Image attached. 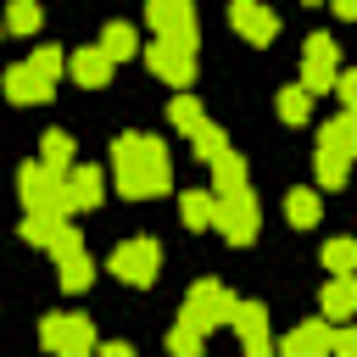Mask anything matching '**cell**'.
I'll use <instances>...</instances> for the list:
<instances>
[{
  "instance_id": "f546056e",
  "label": "cell",
  "mask_w": 357,
  "mask_h": 357,
  "mask_svg": "<svg viewBox=\"0 0 357 357\" xmlns=\"http://www.w3.org/2000/svg\"><path fill=\"white\" fill-rule=\"evenodd\" d=\"M201 340H206V335H195L190 324H173V329H167V351H173V357H201Z\"/></svg>"
},
{
  "instance_id": "9a60e30c",
  "label": "cell",
  "mask_w": 357,
  "mask_h": 357,
  "mask_svg": "<svg viewBox=\"0 0 357 357\" xmlns=\"http://www.w3.org/2000/svg\"><path fill=\"white\" fill-rule=\"evenodd\" d=\"M206 167H212V190H206L212 201H223V195H240V190H245V173H251V167H245V156H240L234 145H229L223 156H212Z\"/></svg>"
},
{
  "instance_id": "ffe728a7",
  "label": "cell",
  "mask_w": 357,
  "mask_h": 357,
  "mask_svg": "<svg viewBox=\"0 0 357 357\" xmlns=\"http://www.w3.org/2000/svg\"><path fill=\"white\" fill-rule=\"evenodd\" d=\"M134 45H139V39H134V22H106L95 50H100V56L117 67V61H128V56H134Z\"/></svg>"
},
{
  "instance_id": "9c48e42d",
  "label": "cell",
  "mask_w": 357,
  "mask_h": 357,
  "mask_svg": "<svg viewBox=\"0 0 357 357\" xmlns=\"http://www.w3.org/2000/svg\"><path fill=\"white\" fill-rule=\"evenodd\" d=\"M39 346H50L56 357L61 351H78V346H95V324L84 312H50L39 324Z\"/></svg>"
},
{
  "instance_id": "52a82bcc",
  "label": "cell",
  "mask_w": 357,
  "mask_h": 357,
  "mask_svg": "<svg viewBox=\"0 0 357 357\" xmlns=\"http://www.w3.org/2000/svg\"><path fill=\"white\" fill-rule=\"evenodd\" d=\"M257 195L251 190H240V195H223L218 206H212V229L229 240V245H251L257 240Z\"/></svg>"
},
{
  "instance_id": "4fadbf2b",
  "label": "cell",
  "mask_w": 357,
  "mask_h": 357,
  "mask_svg": "<svg viewBox=\"0 0 357 357\" xmlns=\"http://www.w3.org/2000/svg\"><path fill=\"white\" fill-rule=\"evenodd\" d=\"M61 184H67V206H73V212H95L100 195H106V173H100L95 162H89V167H67Z\"/></svg>"
},
{
  "instance_id": "7402d4cb",
  "label": "cell",
  "mask_w": 357,
  "mask_h": 357,
  "mask_svg": "<svg viewBox=\"0 0 357 357\" xmlns=\"http://www.w3.org/2000/svg\"><path fill=\"white\" fill-rule=\"evenodd\" d=\"M212 195L206 190H184L178 195V218H184V229H212Z\"/></svg>"
},
{
  "instance_id": "ba28073f",
  "label": "cell",
  "mask_w": 357,
  "mask_h": 357,
  "mask_svg": "<svg viewBox=\"0 0 357 357\" xmlns=\"http://www.w3.org/2000/svg\"><path fill=\"white\" fill-rule=\"evenodd\" d=\"M145 67L162 84H173L178 95H190V84H195V50H184V45H167V39L145 45Z\"/></svg>"
},
{
  "instance_id": "8992f818",
  "label": "cell",
  "mask_w": 357,
  "mask_h": 357,
  "mask_svg": "<svg viewBox=\"0 0 357 357\" xmlns=\"http://www.w3.org/2000/svg\"><path fill=\"white\" fill-rule=\"evenodd\" d=\"M335 73H340V45H335L329 33H312L307 50H301V84H296V89L312 100V95L335 89Z\"/></svg>"
},
{
  "instance_id": "4316f807",
  "label": "cell",
  "mask_w": 357,
  "mask_h": 357,
  "mask_svg": "<svg viewBox=\"0 0 357 357\" xmlns=\"http://www.w3.org/2000/svg\"><path fill=\"white\" fill-rule=\"evenodd\" d=\"M190 145H195V156H201V162H212V156H223V151H229V134H223L218 123H201V128L190 134Z\"/></svg>"
},
{
  "instance_id": "484cf974",
  "label": "cell",
  "mask_w": 357,
  "mask_h": 357,
  "mask_svg": "<svg viewBox=\"0 0 357 357\" xmlns=\"http://www.w3.org/2000/svg\"><path fill=\"white\" fill-rule=\"evenodd\" d=\"M28 67H33V73H39V78H45L50 89H56V78L67 73V56H61L56 45H33V56H28Z\"/></svg>"
},
{
  "instance_id": "f1b7e54d",
  "label": "cell",
  "mask_w": 357,
  "mask_h": 357,
  "mask_svg": "<svg viewBox=\"0 0 357 357\" xmlns=\"http://www.w3.org/2000/svg\"><path fill=\"white\" fill-rule=\"evenodd\" d=\"M279 117H284V123H307V117H312V100L290 84V89H279Z\"/></svg>"
},
{
  "instance_id": "4dcf8cb0",
  "label": "cell",
  "mask_w": 357,
  "mask_h": 357,
  "mask_svg": "<svg viewBox=\"0 0 357 357\" xmlns=\"http://www.w3.org/2000/svg\"><path fill=\"white\" fill-rule=\"evenodd\" d=\"M56 229H61L56 218H22V229H17V234H22L28 245H50V240H56Z\"/></svg>"
},
{
  "instance_id": "3957f363",
  "label": "cell",
  "mask_w": 357,
  "mask_h": 357,
  "mask_svg": "<svg viewBox=\"0 0 357 357\" xmlns=\"http://www.w3.org/2000/svg\"><path fill=\"white\" fill-rule=\"evenodd\" d=\"M234 290L229 284H218V279H195L190 284V296H184V312H178V324H190L195 335H206V329H218V324H229L234 318Z\"/></svg>"
},
{
  "instance_id": "e575fe53",
  "label": "cell",
  "mask_w": 357,
  "mask_h": 357,
  "mask_svg": "<svg viewBox=\"0 0 357 357\" xmlns=\"http://www.w3.org/2000/svg\"><path fill=\"white\" fill-rule=\"evenodd\" d=\"M95 357H134V346L128 340H106V346H95Z\"/></svg>"
},
{
  "instance_id": "cb8c5ba5",
  "label": "cell",
  "mask_w": 357,
  "mask_h": 357,
  "mask_svg": "<svg viewBox=\"0 0 357 357\" xmlns=\"http://www.w3.org/2000/svg\"><path fill=\"white\" fill-rule=\"evenodd\" d=\"M324 268H329V279H351V268H357V240L335 234V240L324 245Z\"/></svg>"
},
{
  "instance_id": "e0dca14e",
  "label": "cell",
  "mask_w": 357,
  "mask_h": 357,
  "mask_svg": "<svg viewBox=\"0 0 357 357\" xmlns=\"http://www.w3.org/2000/svg\"><path fill=\"white\" fill-rule=\"evenodd\" d=\"M67 73H73V78H78L84 89H106V84H112V61H106V56H100L95 45L73 50V56H67Z\"/></svg>"
},
{
  "instance_id": "83f0119b",
  "label": "cell",
  "mask_w": 357,
  "mask_h": 357,
  "mask_svg": "<svg viewBox=\"0 0 357 357\" xmlns=\"http://www.w3.org/2000/svg\"><path fill=\"white\" fill-rule=\"evenodd\" d=\"M0 28H11V33H33V28H39V6H33V0L6 6V11H0Z\"/></svg>"
},
{
  "instance_id": "5bb4252c",
  "label": "cell",
  "mask_w": 357,
  "mask_h": 357,
  "mask_svg": "<svg viewBox=\"0 0 357 357\" xmlns=\"http://www.w3.org/2000/svg\"><path fill=\"white\" fill-rule=\"evenodd\" d=\"M273 357H329V324L324 318L296 324L284 340H273Z\"/></svg>"
},
{
  "instance_id": "d590c367",
  "label": "cell",
  "mask_w": 357,
  "mask_h": 357,
  "mask_svg": "<svg viewBox=\"0 0 357 357\" xmlns=\"http://www.w3.org/2000/svg\"><path fill=\"white\" fill-rule=\"evenodd\" d=\"M61 357H95V346H78V351H61Z\"/></svg>"
},
{
  "instance_id": "7a4b0ae2",
  "label": "cell",
  "mask_w": 357,
  "mask_h": 357,
  "mask_svg": "<svg viewBox=\"0 0 357 357\" xmlns=\"http://www.w3.org/2000/svg\"><path fill=\"white\" fill-rule=\"evenodd\" d=\"M17 195H22L28 218H56V223H61V218L73 212L61 173H50V167H39V162H22V167H17Z\"/></svg>"
},
{
  "instance_id": "30bf717a",
  "label": "cell",
  "mask_w": 357,
  "mask_h": 357,
  "mask_svg": "<svg viewBox=\"0 0 357 357\" xmlns=\"http://www.w3.org/2000/svg\"><path fill=\"white\" fill-rule=\"evenodd\" d=\"M234 335L245 346V357H273V329H268V307L262 301H234Z\"/></svg>"
},
{
  "instance_id": "d6986e66",
  "label": "cell",
  "mask_w": 357,
  "mask_h": 357,
  "mask_svg": "<svg viewBox=\"0 0 357 357\" xmlns=\"http://www.w3.org/2000/svg\"><path fill=\"white\" fill-rule=\"evenodd\" d=\"M56 279H61V290L67 296H78V290H89V279H95V262H89V251L78 245V251H67V257H56Z\"/></svg>"
},
{
  "instance_id": "603a6c76",
  "label": "cell",
  "mask_w": 357,
  "mask_h": 357,
  "mask_svg": "<svg viewBox=\"0 0 357 357\" xmlns=\"http://www.w3.org/2000/svg\"><path fill=\"white\" fill-rule=\"evenodd\" d=\"M284 218H290L296 229H312V223L324 218V201H318L312 190H290V195H284Z\"/></svg>"
},
{
  "instance_id": "2e32d148",
  "label": "cell",
  "mask_w": 357,
  "mask_h": 357,
  "mask_svg": "<svg viewBox=\"0 0 357 357\" xmlns=\"http://www.w3.org/2000/svg\"><path fill=\"white\" fill-rule=\"evenodd\" d=\"M6 95H11L17 106H39V100H50L56 89H50L28 61H17V67H6Z\"/></svg>"
},
{
  "instance_id": "8fae6325",
  "label": "cell",
  "mask_w": 357,
  "mask_h": 357,
  "mask_svg": "<svg viewBox=\"0 0 357 357\" xmlns=\"http://www.w3.org/2000/svg\"><path fill=\"white\" fill-rule=\"evenodd\" d=\"M351 151H357V112H335L324 128H318V156L324 162H351Z\"/></svg>"
},
{
  "instance_id": "d6a6232c",
  "label": "cell",
  "mask_w": 357,
  "mask_h": 357,
  "mask_svg": "<svg viewBox=\"0 0 357 357\" xmlns=\"http://www.w3.org/2000/svg\"><path fill=\"white\" fill-rule=\"evenodd\" d=\"M78 245H84V234H78V223H61V229H56V240H50L45 251H50V257H67V251H78Z\"/></svg>"
},
{
  "instance_id": "7c38bea8",
  "label": "cell",
  "mask_w": 357,
  "mask_h": 357,
  "mask_svg": "<svg viewBox=\"0 0 357 357\" xmlns=\"http://www.w3.org/2000/svg\"><path fill=\"white\" fill-rule=\"evenodd\" d=\"M229 22H234V33L251 39V45H268V39L279 33V17H273L268 6H257V0H234V6H229Z\"/></svg>"
},
{
  "instance_id": "5b68a950",
  "label": "cell",
  "mask_w": 357,
  "mask_h": 357,
  "mask_svg": "<svg viewBox=\"0 0 357 357\" xmlns=\"http://www.w3.org/2000/svg\"><path fill=\"white\" fill-rule=\"evenodd\" d=\"M145 22L156 28V39L184 45V50H195V39H201V22H195V6L190 0H151L145 6Z\"/></svg>"
},
{
  "instance_id": "ac0fdd59",
  "label": "cell",
  "mask_w": 357,
  "mask_h": 357,
  "mask_svg": "<svg viewBox=\"0 0 357 357\" xmlns=\"http://www.w3.org/2000/svg\"><path fill=\"white\" fill-rule=\"evenodd\" d=\"M318 307H324L329 324H351V312H357V284H351V279H329L324 296H318Z\"/></svg>"
},
{
  "instance_id": "277c9868",
  "label": "cell",
  "mask_w": 357,
  "mask_h": 357,
  "mask_svg": "<svg viewBox=\"0 0 357 357\" xmlns=\"http://www.w3.org/2000/svg\"><path fill=\"white\" fill-rule=\"evenodd\" d=\"M123 284H156V268H162V245L151 240V234H134V240H123L117 251H112V262H106Z\"/></svg>"
},
{
  "instance_id": "6da1fadb",
  "label": "cell",
  "mask_w": 357,
  "mask_h": 357,
  "mask_svg": "<svg viewBox=\"0 0 357 357\" xmlns=\"http://www.w3.org/2000/svg\"><path fill=\"white\" fill-rule=\"evenodd\" d=\"M112 178L128 201H156L173 190V167H167V145L156 134H117L112 139Z\"/></svg>"
},
{
  "instance_id": "836d02e7",
  "label": "cell",
  "mask_w": 357,
  "mask_h": 357,
  "mask_svg": "<svg viewBox=\"0 0 357 357\" xmlns=\"http://www.w3.org/2000/svg\"><path fill=\"white\" fill-rule=\"evenodd\" d=\"M335 95L346 100V112L357 106V73H335Z\"/></svg>"
},
{
  "instance_id": "1f68e13d",
  "label": "cell",
  "mask_w": 357,
  "mask_h": 357,
  "mask_svg": "<svg viewBox=\"0 0 357 357\" xmlns=\"http://www.w3.org/2000/svg\"><path fill=\"white\" fill-rule=\"evenodd\" d=\"M329 357H357V329L351 324H335L329 329Z\"/></svg>"
},
{
  "instance_id": "44dd1931",
  "label": "cell",
  "mask_w": 357,
  "mask_h": 357,
  "mask_svg": "<svg viewBox=\"0 0 357 357\" xmlns=\"http://www.w3.org/2000/svg\"><path fill=\"white\" fill-rule=\"evenodd\" d=\"M39 167H50V173H67V167H73V134L50 128V134L39 139Z\"/></svg>"
},
{
  "instance_id": "d4e9b609",
  "label": "cell",
  "mask_w": 357,
  "mask_h": 357,
  "mask_svg": "<svg viewBox=\"0 0 357 357\" xmlns=\"http://www.w3.org/2000/svg\"><path fill=\"white\" fill-rule=\"evenodd\" d=\"M167 123H173L178 134H195V128L206 123V112H201L195 95H173V100H167Z\"/></svg>"
}]
</instances>
